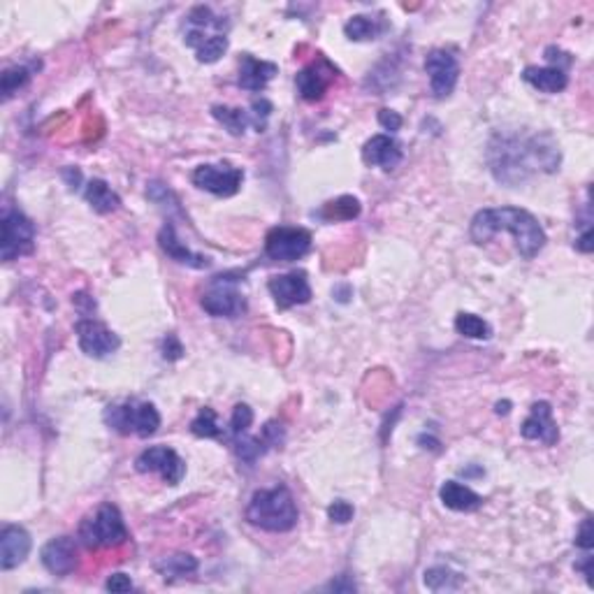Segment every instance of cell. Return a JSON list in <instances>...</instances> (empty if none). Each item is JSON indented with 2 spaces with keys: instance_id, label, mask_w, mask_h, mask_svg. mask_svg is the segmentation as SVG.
I'll use <instances>...</instances> for the list:
<instances>
[{
  "instance_id": "cell-1",
  "label": "cell",
  "mask_w": 594,
  "mask_h": 594,
  "mask_svg": "<svg viewBox=\"0 0 594 594\" xmlns=\"http://www.w3.org/2000/svg\"><path fill=\"white\" fill-rule=\"evenodd\" d=\"M511 233L515 237V249L525 260L537 258L548 242L541 223L525 209L518 207H490L480 209L469 225V234L476 244H488L497 233Z\"/></svg>"
},
{
  "instance_id": "cell-2",
  "label": "cell",
  "mask_w": 594,
  "mask_h": 594,
  "mask_svg": "<svg viewBox=\"0 0 594 594\" xmlns=\"http://www.w3.org/2000/svg\"><path fill=\"white\" fill-rule=\"evenodd\" d=\"M490 144V167L495 177L504 183H518L534 170L553 172L560 163L557 147H543L541 140L531 138L520 142L515 138H497Z\"/></svg>"
},
{
  "instance_id": "cell-3",
  "label": "cell",
  "mask_w": 594,
  "mask_h": 594,
  "mask_svg": "<svg viewBox=\"0 0 594 594\" xmlns=\"http://www.w3.org/2000/svg\"><path fill=\"white\" fill-rule=\"evenodd\" d=\"M246 522L258 530L265 531H291L300 520V511H297L295 497L286 486H275L269 490H258L253 492L251 502L244 511Z\"/></svg>"
},
{
  "instance_id": "cell-4",
  "label": "cell",
  "mask_w": 594,
  "mask_h": 594,
  "mask_svg": "<svg viewBox=\"0 0 594 594\" xmlns=\"http://www.w3.org/2000/svg\"><path fill=\"white\" fill-rule=\"evenodd\" d=\"M183 42L191 47L200 64H216L228 52V26L216 17L212 7L198 5L186 17Z\"/></svg>"
},
{
  "instance_id": "cell-5",
  "label": "cell",
  "mask_w": 594,
  "mask_h": 594,
  "mask_svg": "<svg viewBox=\"0 0 594 594\" xmlns=\"http://www.w3.org/2000/svg\"><path fill=\"white\" fill-rule=\"evenodd\" d=\"M80 541L89 550L116 548L128 541V527L115 504H103L96 513L81 520Z\"/></svg>"
},
{
  "instance_id": "cell-6",
  "label": "cell",
  "mask_w": 594,
  "mask_h": 594,
  "mask_svg": "<svg viewBox=\"0 0 594 594\" xmlns=\"http://www.w3.org/2000/svg\"><path fill=\"white\" fill-rule=\"evenodd\" d=\"M105 423L119 435H138L142 439L156 435L160 428V413L151 402H126V404L109 406L105 412Z\"/></svg>"
},
{
  "instance_id": "cell-7",
  "label": "cell",
  "mask_w": 594,
  "mask_h": 594,
  "mask_svg": "<svg viewBox=\"0 0 594 594\" xmlns=\"http://www.w3.org/2000/svg\"><path fill=\"white\" fill-rule=\"evenodd\" d=\"M35 249V225L29 216L14 207L3 212V240H0V258L12 263L21 256H29Z\"/></svg>"
},
{
  "instance_id": "cell-8",
  "label": "cell",
  "mask_w": 594,
  "mask_h": 594,
  "mask_svg": "<svg viewBox=\"0 0 594 594\" xmlns=\"http://www.w3.org/2000/svg\"><path fill=\"white\" fill-rule=\"evenodd\" d=\"M311 233L304 228H291V225H279L272 228L265 237V253L272 260L279 263H293L311 251Z\"/></svg>"
},
{
  "instance_id": "cell-9",
  "label": "cell",
  "mask_w": 594,
  "mask_h": 594,
  "mask_svg": "<svg viewBox=\"0 0 594 594\" xmlns=\"http://www.w3.org/2000/svg\"><path fill=\"white\" fill-rule=\"evenodd\" d=\"M135 469L140 474L156 471V474L163 476L167 486H179L186 476V462L179 457L177 451H172L167 446H154V448L140 453L138 460H135Z\"/></svg>"
},
{
  "instance_id": "cell-10",
  "label": "cell",
  "mask_w": 594,
  "mask_h": 594,
  "mask_svg": "<svg viewBox=\"0 0 594 594\" xmlns=\"http://www.w3.org/2000/svg\"><path fill=\"white\" fill-rule=\"evenodd\" d=\"M191 179H193L198 189L207 191V193L218 195V198H230V195H234L242 189L244 170L228 165V163H221V165H200L195 167Z\"/></svg>"
},
{
  "instance_id": "cell-11",
  "label": "cell",
  "mask_w": 594,
  "mask_h": 594,
  "mask_svg": "<svg viewBox=\"0 0 594 594\" xmlns=\"http://www.w3.org/2000/svg\"><path fill=\"white\" fill-rule=\"evenodd\" d=\"M425 72L429 74V86L437 100H444L455 91V84L460 80V64L451 52L435 49L425 58Z\"/></svg>"
},
{
  "instance_id": "cell-12",
  "label": "cell",
  "mask_w": 594,
  "mask_h": 594,
  "mask_svg": "<svg viewBox=\"0 0 594 594\" xmlns=\"http://www.w3.org/2000/svg\"><path fill=\"white\" fill-rule=\"evenodd\" d=\"M202 309H205L209 316H216V318H237L246 311V300L233 284L216 276V281L212 284V288L202 295Z\"/></svg>"
},
{
  "instance_id": "cell-13",
  "label": "cell",
  "mask_w": 594,
  "mask_h": 594,
  "mask_svg": "<svg viewBox=\"0 0 594 594\" xmlns=\"http://www.w3.org/2000/svg\"><path fill=\"white\" fill-rule=\"evenodd\" d=\"M74 330H77V339H80V349L86 355H91V358H107V355L119 351V335L109 330L107 326H103V323H98V320H80Z\"/></svg>"
},
{
  "instance_id": "cell-14",
  "label": "cell",
  "mask_w": 594,
  "mask_h": 594,
  "mask_svg": "<svg viewBox=\"0 0 594 594\" xmlns=\"http://www.w3.org/2000/svg\"><path fill=\"white\" fill-rule=\"evenodd\" d=\"M335 77H337V68L327 58H318V61H314V64L297 72L295 86L307 103H316V100L326 96Z\"/></svg>"
},
{
  "instance_id": "cell-15",
  "label": "cell",
  "mask_w": 594,
  "mask_h": 594,
  "mask_svg": "<svg viewBox=\"0 0 594 594\" xmlns=\"http://www.w3.org/2000/svg\"><path fill=\"white\" fill-rule=\"evenodd\" d=\"M267 288L279 309H291L297 307V304H307L311 300V286H309V279L304 272L272 276Z\"/></svg>"
},
{
  "instance_id": "cell-16",
  "label": "cell",
  "mask_w": 594,
  "mask_h": 594,
  "mask_svg": "<svg viewBox=\"0 0 594 594\" xmlns=\"http://www.w3.org/2000/svg\"><path fill=\"white\" fill-rule=\"evenodd\" d=\"M520 435L530 441H543L546 446H555L560 439V429L553 420V406L548 402H537L531 406L530 416L520 428Z\"/></svg>"
},
{
  "instance_id": "cell-17",
  "label": "cell",
  "mask_w": 594,
  "mask_h": 594,
  "mask_svg": "<svg viewBox=\"0 0 594 594\" xmlns=\"http://www.w3.org/2000/svg\"><path fill=\"white\" fill-rule=\"evenodd\" d=\"M30 534L19 525H7L0 531V569L10 572L14 566L23 564L30 553Z\"/></svg>"
},
{
  "instance_id": "cell-18",
  "label": "cell",
  "mask_w": 594,
  "mask_h": 594,
  "mask_svg": "<svg viewBox=\"0 0 594 594\" xmlns=\"http://www.w3.org/2000/svg\"><path fill=\"white\" fill-rule=\"evenodd\" d=\"M42 564L54 576H70L77 569V543L70 537H58L47 543L40 553Z\"/></svg>"
},
{
  "instance_id": "cell-19",
  "label": "cell",
  "mask_w": 594,
  "mask_h": 594,
  "mask_svg": "<svg viewBox=\"0 0 594 594\" xmlns=\"http://www.w3.org/2000/svg\"><path fill=\"white\" fill-rule=\"evenodd\" d=\"M362 160L371 167L395 170L402 163V147L390 135H374L362 147Z\"/></svg>"
},
{
  "instance_id": "cell-20",
  "label": "cell",
  "mask_w": 594,
  "mask_h": 594,
  "mask_svg": "<svg viewBox=\"0 0 594 594\" xmlns=\"http://www.w3.org/2000/svg\"><path fill=\"white\" fill-rule=\"evenodd\" d=\"M158 244L160 249L172 258V260H177L182 265H189V267L195 269H205L209 267V258L200 256V253H193L189 246H183L182 240L177 237V230L172 223L163 225V230L158 233Z\"/></svg>"
},
{
  "instance_id": "cell-21",
  "label": "cell",
  "mask_w": 594,
  "mask_h": 594,
  "mask_svg": "<svg viewBox=\"0 0 594 594\" xmlns=\"http://www.w3.org/2000/svg\"><path fill=\"white\" fill-rule=\"evenodd\" d=\"M279 72V65L269 64V61H258V58L246 54L240 65V86L246 91H263L269 81L275 80Z\"/></svg>"
},
{
  "instance_id": "cell-22",
  "label": "cell",
  "mask_w": 594,
  "mask_h": 594,
  "mask_svg": "<svg viewBox=\"0 0 594 594\" xmlns=\"http://www.w3.org/2000/svg\"><path fill=\"white\" fill-rule=\"evenodd\" d=\"M439 497L446 509L460 511V513H471V511L483 506V497L476 495L471 488L457 483V480H446L439 490Z\"/></svg>"
},
{
  "instance_id": "cell-23",
  "label": "cell",
  "mask_w": 594,
  "mask_h": 594,
  "mask_svg": "<svg viewBox=\"0 0 594 594\" xmlns=\"http://www.w3.org/2000/svg\"><path fill=\"white\" fill-rule=\"evenodd\" d=\"M522 80L541 93H560L569 86V74H566V70L555 68V65H548V68L530 65V68L522 70Z\"/></svg>"
},
{
  "instance_id": "cell-24",
  "label": "cell",
  "mask_w": 594,
  "mask_h": 594,
  "mask_svg": "<svg viewBox=\"0 0 594 594\" xmlns=\"http://www.w3.org/2000/svg\"><path fill=\"white\" fill-rule=\"evenodd\" d=\"M388 30V21L383 14L378 17H369V14H355L346 21L344 26V33L349 40L355 42H369V40H378L383 33Z\"/></svg>"
},
{
  "instance_id": "cell-25",
  "label": "cell",
  "mask_w": 594,
  "mask_h": 594,
  "mask_svg": "<svg viewBox=\"0 0 594 594\" xmlns=\"http://www.w3.org/2000/svg\"><path fill=\"white\" fill-rule=\"evenodd\" d=\"M84 198L91 205L93 212L98 214H112L121 207V198L112 191V186L105 179H91V182L86 183Z\"/></svg>"
},
{
  "instance_id": "cell-26",
  "label": "cell",
  "mask_w": 594,
  "mask_h": 594,
  "mask_svg": "<svg viewBox=\"0 0 594 594\" xmlns=\"http://www.w3.org/2000/svg\"><path fill=\"white\" fill-rule=\"evenodd\" d=\"M212 116L223 123V128L234 135V138H240L244 135L246 128L251 126V112H246L242 107H225V105H214L212 107Z\"/></svg>"
},
{
  "instance_id": "cell-27",
  "label": "cell",
  "mask_w": 594,
  "mask_h": 594,
  "mask_svg": "<svg viewBox=\"0 0 594 594\" xmlns=\"http://www.w3.org/2000/svg\"><path fill=\"white\" fill-rule=\"evenodd\" d=\"M464 583V576L451 572L448 566H432L425 572V585L432 592H444V590H457Z\"/></svg>"
},
{
  "instance_id": "cell-28",
  "label": "cell",
  "mask_w": 594,
  "mask_h": 594,
  "mask_svg": "<svg viewBox=\"0 0 594 594\" xmlns=\"http://www.w3.org/2000/svg\"><path fill=\"white\" fill-rule=\"evenodd\" d=\"M191 432L200 439H223V428L218 425V418L214 413V409L205 406L200 409V413L193 418L191 423Z\"/></svg>"
},
{
  "instance_id": "cell-29",
  "label": "cell",
  "mask_w": 594,
  "mask_h": 594,
  "mask_svg": "<svg viewBox=\"0 0 594 594\" xmlns=\"http://www.w3.org/2000/svg\"><path fill=\"white\" fill-rule=\"evenodd\" d=\"M361 214V202L353 195H342L335 202H327L326 209L320 212L323 218H335V221H351Z\"/></svg>"
},
{
  "instance_id": "cell-30",
  "label": "cell",
  "mask_w": 594,
  "mask_h": 594,
  "mask_svg": "<svg viewBox=\"0 0 594 594\" xmlns=\"http://www.w3.org/2000/svg\"><path fill=\"white\" fill-rule=\"evenodd\" d=\"M455 330L467 339H488L492 335L490 326H488L486 320L476 314H467V311L457 314Z\"/></svg>"
},
{
  "instance_id": "cell-31",
  "label": "cell",
  "mask_w": 594,
  "mask_h": 594,
  "mask_svg": "<svg viewBox=\"0 0 594 594\" xmlns=\"http://www.w3.org/2000/svg\"><path fill=\"white\" fill-rule=\"evenodd\" d=\"M156 569L165 578L186 576V573H193L195 569H198V560H195L193 555H172V557H165L163 562H158Z\"/></svg>"
},
{
  "instance_id": "cell-32",
  "label": "cell",
  "mask_w": 594,
  "mask_h": 594,
  "mask_svg": "<svg viewBox=\"0 0 594 594\" xmlns=\"http://www.w3.org/2000/svg\"><path fill=\"white\" fill-rule=\"evenodd\" d=\"M267 448L269 446L265 444L263 437H246V435L234 437V453H237V457H240L242 462L253 464L258 457L265 455Z\"/></svg>"
},
{
  "instance_id": "cell-33",
  "label": "cell",
  "mask_w": 594,
  "mask_h": 594,
  "mask_svg": "<svg viewBox=\"0 0 594 594\" xmlns=\"http://www.w3.org/2000/svg\"><path fill=\"white\" fill-rule=\"evenodd\" d=\"M29 81H30V70L26 68V65L7 68L5 72H3V77H0V91H3V98L10 100V98L14 96L19 89H23V86L29 84Z\"/></svg>"
},
{
  "instance_id": "cell-34",
  "label": "cell",
  "mask_w": 594,
  "mask_h": 594,
  "mask_svg": "<svg viewBox=\"0 0 594 594\" xmlns=\"http://www.w3.org/2000/svg\"><path fill=\"white\" fill-rule=\"evenodd\" d=\"M251 423H253L251 406H246V404L234 406L233 418H230V432H233V437L246 435L249 428H251Z\"/></svg>"
},
{
  "instance_id": "cell-35",
  "label": "cell",
  "mask_w": 594,
  "mask_h": 594,
  "mask_svg": "<svg viewBox=\"0 0 594 594\" xmlns=\"http://www.w3.org/2000/svg\"><path fill=\"white\" fill-rule=\"evenodd\" d=\"M251 109H253V112H251L253 128H256L258 132H263L265 126H267L269 115H272V103H269V100H265V98H260V100H253Z\"/></svg>"
},
{
  "instance_id": "cell-36",
  "label": "cell",
  "mask_w": 594,
  "mask_h": 594,
  "mask_svg": "<svg viewBox=\"0 0 594 594\" xmlns=\"http://www.w3.org/2000/svg\"><path fill=\"white\" fill-rule=\"evenodd\" d=\"M353 506L349 502H344V499H337V502L330 504V509H327V515H330L332 522H339V525H346L353 520Z\"/></svg>"
},
{
  "instance_id": "cell-37",
  "label": "cell",
  "mask_w": 594,
  "mask_h": 594,
  "mask_svg": "<svg viewBox=\"0 0 594 594\" xmlns=\"http://www.w3.org/2000/svg\"><path fill=\"white\" fill-rule=\"evenodd\" d=\"M263 439L269 448H276V446H281L284 439H286V429H284L281 423H276V420H269L263 428Z\"/></svg>"
},
{
  "instance_id": "cell-38",
  "label": "cell",
  "mask_w": 594,
  "mask_h": 594,
  "mask_svg": "<svg viewBox=\"0 0 594 594\" xmlns=\"http://www.w3.org/2000/svg\"><path fill=\"white\" fill-rule=\"evenodd\" d=\"M576 546H578V548H583L585 553H590V550L594 548L592 518L583 520V525H581V530H578V534H576Z\"/></svg>"
},
{
  "instance_id": "cell-39",
  "label": "cell",
  "mask_w": 594,
  "mask_h": 594,
  "mask_svg": "<svg viewBox=\"0 0 594 594\" xmlns=\"http://www.w3.org/2000/svg\"><path fill=\"white\" fill-rule=\"evenodd\" d=\"M183 355V344L179 342L177 335H167L165 339H163V358L165 361H179Z\"/></svg>"
},
{
  "instance_id": "cell-40",
  "label": "cell",
  "mask_w": 594,
  "mask_h": 594,
  "mask_svg": "<svg viewBox=\"0 0 594 594\" xmlns=\"http://www.w3.org/2000/svg\"><path fill=\"white\" fill-rule=\"evenodd\" d=\"M105 590H107V592H131L132 581L126 573H112V576L107 578V583H105Z\"/></svg>"
},
{
  "instance_id": "cell-41",
  "label": "cell",
  "mask_w": 594,
  "mask_h": 594,
  "mask_svg": "<svg viewBox=\"0 0 594 594\" xmlns=\"http://www.w3.org/2000/svg\"><path fill=\"white\" fill-rule=\"evenodd\" d=\"M378 123H381L386 131H400L402 128V116L397 115V112H393V109H381L378 112Z\"/></svg>"
},
{
  "instance_id": "cell-42",
  "label": "cell",
  "mask_w": 594,
  "mask_h": 594,
  "mask_svg": "<svg viewBox=\"0 0 594 594\" xmlns=\"http://www.w3.org/2000/svg\"><path fill=\"white\" fill-rule=\"evenodd\" d=\"M573 246H576L581 253H592L594 244H592V228H590V225L583 230V234H581V237L573 242Z\"/></svg>"
},
{
  "instance_id": "cell-43",
  "label": "cell",
  "mask_w": 594,
  "mask_h": 594,
  "mask_svg": "<svg viewBox=\"0 0 594 594\" xmlns=\"http://www.w3.org/2000/svg\"><path fill=\"white\" fill-rule=\"evenodd\" d=\"M578 572H583L585 578H588V583H592V555H585L583 562H576Z\"/></svg>"
},
{
  "instance_id": "cell-44",
  "label": "cell",
  "mask_w": 594,
  "mask_h": 594,
  "mask_svg": "<svg viewBox=\"0 0 594 594\" xmlns=\"http://www.w3.org/2000/svg\"><path fill=\"white\" fill-rule=\"evenodd\" d=\"M344 578H346V576L339 578L337 583H335V581H332V583L327 585V590H335V592H339V590H344V592H351V590H355V585H353V583H344Z\"/></svg>"
},
{
  "instance_id": "cell-45",
  "label": "cell",
  "mask_w": 594,
  "mask_h": 594,
  "mask_svg": "<svg viewBox=\"0 0 594 594\" xmlns=\"http://www.w3.org/2000/svg\"><path fill=\"white\" fill-rule=\"evenodd\" d=\"M511 409V402H497V406H495V412L499 413V416H506Z\"/></svg>"
}]
</instances>
